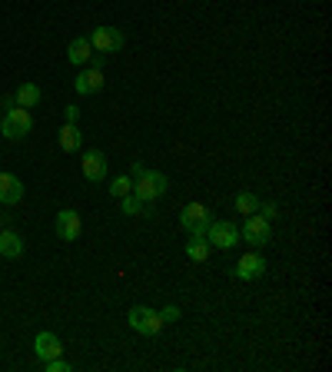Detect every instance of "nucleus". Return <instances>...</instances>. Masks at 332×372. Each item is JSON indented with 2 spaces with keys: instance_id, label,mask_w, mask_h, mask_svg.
Masks as SVG:
<instances>
[{
  "instance_id": "nucleus-1",
  "label": "nucleus",
  "mask_w": 332,
  "mask_h": 372,
  "mask_svg": "<svg viewBox=\"0 0 332 372\" xmlns=\"http://www.w3.org/2000/svg\"><path fill=\"white\" fill-rule=\"evenodd\" d=\"M30 130H34L30 110H24V106H7L4 110V116H0V134L7 136V140H24Z\"/></svg>"
},
{
  "instance_id": "nucleus-2",
  "label": "nucleus",
  "mask_w": 332,
  "mask_h": 372,
  "mask_svg": "<svg viewBox=\"0 0 332 372\" xmlns=\"http://www.w3.org/2000/svg\"><path fill=\"white\" fill-rule=\"evenodd\" d=\"M166 190H170V180L163 176V173L156 170H143L136 180H133V193L140 196V200H160V196H166Z\"/></svg>"
},
{
  "instance_id": "nucleus-3",
  "label": "nucleus",
  "mask_w": 332,
  "mask_h": 372,
  "mask_svg": "<svg viewBox=\"0 0 332 372\" xmlns=\"http://www.w3.org/2000/svg\"><path fill=\"white\" fill-rule=\"evenodd\" d=\"M180 223L193 239H206V229H209V223H213V216H209V210L203 203H186L180 213Z\"/></svg>"
},
{
  "instance_id": "nucleus-4",
  "label": "nucleus",
  "mask_w": 332,
  "mask_h": 372,
  "mask_svg": "<svg viewBox=\"0 0 332 372\" xmlns=\"http://www.w3.org/2000/svg\"><path fill=\"white\" fill-rule=\"evenodd\" d=\"M126 323H130L133 333H140V336H156L163 329L160 313H153L150 306H133L130 313H126Z\"/></svg>"
},
{
  "instance_id": "nucleus-5",
  "label": "nucleus",
  "mask_w": 332,
  "mask_h": 372,
  "mask_svg": "<svg viewBox=\"0 0 332 372\" xmlns=\"http://www.w3.org/2000/svg\"><path fill=\"white\" fill-rule=\"evenodd\" d=\"M206 239H209V246H216V249H233L239 243V226L233 220H213L206 229Z\"/></svg>"
},
{
  "instance_id": "nucleus-6",
  "label": "nucleus",
  "mask_w": 332,
  "mask_h": 372,
  "mask_svg": "<svg viewBox=\"0 0 332 372\" xmlns=\"http://www.w3.org/2000/svg\"><path fill=\"white\" fill-rule=\"evenodd\" d=\"M269 236H273L269 220H266V216H259V213L246 216V223H243V229H239V239H243V243H249V246H266V243H269Z\"/></svg>"
},
{
  "instance_id": "nucleus-7",
  "label": "nucleus",
  "mask_w": 332,
  "mask_h": 372,
  "mask_svg": "<svg viewBox=\"0 0 332 372\" xmlns=\"http://www.w3.org/2000/svg\"><path fill=\"white\" fill-rule=\"evenodd\" d=\"M86 40H90V47H94L96 54H116V50L126 44L124 30H116V27H96Z\"/></svg>"
},
{
  "instance_id": "nucleus-8",
  "label": "nucleus",
  "mask_w": 332,
  "mask_h": 372,
  "mask_svg": "<svg viewBox=\"0 0 332 372\" xmlns=\"http://www.w3.org/2000/svg\"><path fill=\"white\" fill-rule=\"evenodd\" d=\"M263 273H266V259L259 256V253H246V256H243L236 266H233V276L243 279V283H249V279H259Z\"/></svg>"
},
{
  "instance_id": "nucleus-9",
  "label": "nucleus",
  "mask_w": 332,
  "mask_h": 372,
  "mask_svg": "<svg viewBox=\"0 0 332 372\" xmlns=\"http://www.w3.org/2000/svg\"><path fill=\"white\" fill-rule=\"evenodd\" d=\"M80 166H84V176L90 183H104L106 180V170H110V163H106V156L100 150H90L84 156V160H80Z\"/></svg>"
},
{
  "instance_id": "nucleus-10",
  "label": "nucleus",
  "mask_w": 332,
  "mask_h": 372,
  "mask_svg": "<svg viewBox=\"0 0 332 372\" xmlns=\"http://www.w3.org/2000/svg\"><path fill=\"white\" fill-rule=\"evenodd\" d=\"M60 353H64V343H60L57 333H37V339H34V356H37L40 363L57 359Z\"/></svg>"
},
{
  "instance_id": "nucleus-11",
  "label": "nucleus",
  "mask_w": 332,
  "mask_h": 372,
  "mask_svg": "<svg viewBox=\"0 0 332 372\" xmlns=\"http://www.w3.org/2000/svg\"><path fill=\"white\" fill-rule=\"evenodd\" d=\"M54 226H57V236L60 239L74 243V239L80 236V229H84V220H80V213H76V210H60Z\"/></svg>"
},
{
  "instance_id": "nucleus-12",
  "label": "nucleus",
  "mask_w": 332,
  "mask_h": 372,
  "mask_svg": "<svg viewBox=\"0 0 332 372\" xmlns=\"http://www.w3.org/2000/svg\"><path fill=\"white\" fill-rule=\"evenodd\" d=\"M20 200H24V183L14 173H0V203L4 206H14Z\"/></svg>"
},
{
  "instance_id": "nucleus-13",
  "label": "nucleus",
  "mask_w": 332,
  "mask_h": 372,
  "mask_svg": "<svg viewBox=\"0 0 332 372\" xmlns=\"http://www.w3.org/2000/svg\"><path fill=\"white\" fill-rule=\"evenodd\" d=\"M74 90L80 96H90V94H96V90H104V74H100V67L84 70V74L74 80Z\"/></svg>"
},
{
  "instance_id": "nucleus-14",
  "label": "nucleus",
  "mask_w": 332,
  "mask_h": 372,
  "mask_svg": "<svg viewBox=\"0 0 332 372\" xmlns=\"http://www.w3.org/2000/svg\"><path fill=\"white\" fill-rule=\"evenodd\" d=\"M90 57H94L90 40H86V37H74V40H70V47H66V60H70V64H76V67H80V64H86Z\"/></svg>"
},
{
  "instance_id": "nucleus-15",
  "label": "nucleus",
  "mask_w": 332,
  "mask_h": 372,
  "mask_svg": "<svg viewBox=\"0 0 332 372\" xmlns=\"http://www.w3.org/2000/svg\"><path fill=\"white\" fill-rule=\"evenodd\" d=\"M0 256H7V259L24 256V239H20L14 229H4V233H0Z\"/></svg>"
},
{
  "instance_id": "nucleus-16",
  "label": "nucleus",
  "mask_w": 332,
  "mask_h": 372,
  "mask_svg": "<svg viewBox=\"0 0 332 372\" xmlns=\"http://www.w3.org/2000/svg\"><path fill=\"white\" fill-rule=\"evenodd\" d=\"M40 86L37 84H20L17 86V94H14V104L24 106V110H30V106H37L40 104Z\"/></svg>"
},
{
  "instance_id": "nucleus-17",
  "label": "nucleus",
  "mask_w": 332,
  "mask_h": 372,
  "mask_svg": "<svg viewBox=\"0 0 332 372\" xmlns=\"http://www.w3.org/2000/svg\"><path fill=\"white\" fill-rule=\"evenodd\" d=\"M84 146V134L76 130V124H66L64 130H60V150L64 153H76Z\"/></svg>"
},
{
  "instance_id": "nucleus-18",
  "label": "nucleus",
  "mask_w": 332,
  "mask_h": 372,
  "mask_svg": "<svg viewBox=\"0 0 332 372\" xmlns=\"http://www.w3.org/2000/svg\"><path fill=\"white\" fill-rule=\"evenodd\" d=\"M209 253H213L209 239H190V243H186V256H190L193 263H206Z\"/></svg>"
},
{
  "instance_id": "nucleus-19",
  "label": "nucleus",
  "mask_w": 332,
  "mask_h": 372,
  "mask_svg": "<svg viewBox=\"0 0 332 372\" xmlns=\"http://www.w3.org/2000/svg\"><path fill=\"white\" fill-rule=\"evenodd\" d=\"M120 200H124L126 216H146V200H140L136 193H126V196H120Z\"/></svg>"
},
{
  "instance_id": "nucleus-20",
  "label": "nucleus",
  "mask_w": 332,
  "mask_h": 372,
  "mask_svg": "<svg viewBox=\"0 0 332 372\" xmlns=\"http://www.w3.org/2000/svg\"><path fill=\"white\" fill-rule=\"evenodd\" d=\"M256 210H259L256 196H253V193H246V190L239 193V196H236V213H243V216H253Z\"/></svg>"
},
{
  "instance_id": "nucleus-21",
  "label": "nucleus",
  "mask_w": 332,
  "mask_h": 372,
  "mask_svg": "<svg viewBox=\"0 0 332 372\" xmlns=\"http://www.w3.org/2000/svg\"><path fill=\"white\" fill-rule=\"evenodd\" d=\"M110 193H114V196H126V193H133V180L130 176H116V180L110 183Z\"/></svg>"
},
{
  "instance_id": "nucleus-22",
  "label": "nucleus",
  "mask_w": 332,
  "mask_h": 372,
  "mask_svg": "<svg viewBox=\"0 0 332 372\" xmlns=\"http://www.w3.org/2000/svg\"><path fill=\"white\" fill-rule=\"evenodd\" d=\"M160 319H163V326H166V323H176V319H180V306H163V309H160Z\"/></svg>"
},
{
  "instance_id": "nucleus-23",
  "label": "nucleus",
  "mask_w": 332,
  "mask_h": 372,
  "mask_svg": "<svg viewBox=\"0 0 332 372\" xmlns=\"http://www.w3.org/2000/svg\"><path fill=\"white\" fill-rule=\"evenodd\" d=\"M259 216H266V220H269V223H273L276 220V216H279V210H276V203H259Z\"/></svg>"
},
{
  "instance_id": "nucleus-24",
  "label": "nucleus",
  "mask_w": 332,
  "mask_h": 372,
  "mask_svg": "<svg viewBox=\"0 0 332 372\" xmlns=\"http://www.w3.org/2000/svg\"><path fill=\"white\" fill-rule=\"evenodd\" d=\"M44 366H47V372H70V366H66L60 356H57V359H47Z\"/></svg>"
},
{
  "instance_id": "nucleus-25",
  "label": "nucleus",
  "mask_w": 332,
  "mask_h": 372,
  "mask_svg": "<svg viewBox=\"0 0 332 372\" xmlns=\"http://www.w3.org/2000/svg\"><path fill=\"white\" fill-rule=\"evenodd\" d=\"M64 116H66V124H76V116H80V106H74V104H70V106H66V110H64Z\"/></svg>"
},
{
  "instance_id": "nucleus-26",
  "label": "nucleus",
  "mask_w": 332,
  "mask_h": 372,
  "mask_svg": "<svg viewBox=\"0 0 332 372\" xmlns=\"http://www.w3.org/2000/svg\"><path fill=\"white\" fill-rule=\"evenodd\" d=\"M143 170H146V166H143V163L136 160V163H133V166H130V180H136V176H140Z\"/></svg>"
}]
</instances>
